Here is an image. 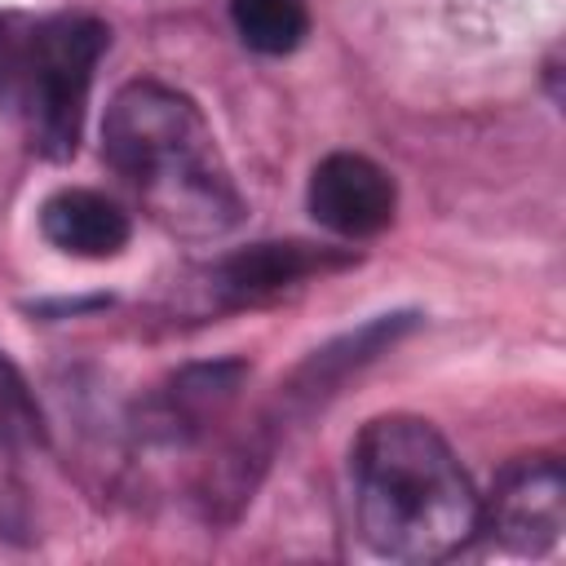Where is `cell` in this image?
<instances>
[{"instance_id":"6da1fadb","label":"cell","mask_w":566,"mask_h":566,"mask_svg":"<svg viewBox=\"0 0 566 566\" xmlns=\"http://www.w3.org/2000/svg\"><path fill=\"white\" fill-rule=\"evenodd\" d=\"M102 159L150 221L177 239H221L243 221L239 186L203 111L159 80L124 84L102 115Z\"/></svg>"},{"instance_id":"7a4b0ae2","label":"cell","mask_w":566,"mask_h":566,"mask_svg":"<svg viewBox=\"0 0 566 566\" xmlns=\"http://www.w3.org/2000/svg\"><path fill=\"white\" fill-rule=\"evenodd\" d=\"M354 517L389 562H447L478 535V491L420 416H376L349 447Z\"/></svg>"},{"instance_id":"3957f363","label":"cell","mask_w":566,"mask_h":566,"mask_svg":"<svg viewBox=\"0 0 566 566\" xmlns=\"http://www.w3.org/2000/svg\"><path fill=\"white\" fill-rule=\"evenodd\" d=\"M106 44L111 31L88 13H53L35 22L0 13V106L22 115L35 155H75Z\"/></svg>"},{"instance_id":"277c9868","label":"cell","mask_w":566,"mask_h":566,"mask_svg":"<svg viewBox=\"0 0 566 566\" xmlns=\"http://www.w3.org/2000/svg\"><path fill=\"white\" fill-rule=\"evenodd\" d=\"M478 531H491L509 553L539 557L566 531V473L557 455H517L478 500Z\"/></svg>"},{"instance_id":"5b68a950","label":"cell","mask_w":566,"mask_h":566,"mask_svg":"<svg viewBox=\"0 0 566 566\" xmlns=\"http://www.w3.org/2000/svg\"><path fill=\"white\" fill-rule=\"evenodd\" d=\"M354 265L349 248L305 243V239H279V243H248L203 270V292L217 310H248L270 305L310 279H323L332 270Z\"/></svg>"},{"instance_id":"8992f818","label":"cell","mask_w":566,"mask_h":566,"mask_svg":"<svg viewBox=\"0 0 566 566\" xmlns=\"http://www.w3.org/2000/svg\"><path fill=\"white\" fill-rule=\"evenodd\" d=\"M305 203L323 230H332L340 239H371V234L389 230V221L398 212V186L376 159L336 150L314 164Z\"/></svg>"},{"instance_id":"52a82bcc","label":"cell","mask_w":566,"mask_h":566,"mask_svg":"<svg viewBox=\"0 0 566 566\" xmlns=\"http://www.w3.org/2000/svg\"><path fill=\"white\" fill-rule=\"evenodd\" d=\"M248 367L243 363H195L186 371H177L142 411V433L177 442L199 433L208 420L221 416V407L234 398V389L243 385Z\"/></svg>"},{"instance_id":"ba28073f","label":"cell","mask_w":566,"mask_h":566,"mask_svg":"<svg viewBox=\"0 0 566 566\" xmlns=\"http://www.w3.org/2000/svg\"><path fill=\"white\" fill-rule=\"evenodd\" d=\"M40 234L71 256L106 261L128 243L133 226L115 199L84 190V186H66L40 203Z\"/></svg>"},{"instance_id":"9c48e42d","label":"cell","mask_w":566,"mask_h":566,"mask_svg":"<svg viewBox=\"0 0 566 566\" xmlns=\"http://www.w3.org/2000/svg\"><path fill=\"white\" fill-rule=\"evenodd\" d=\"M230 22L252 53L283 57L310 35L305 0H230Z\"/></svg>"},{"instance_id":"30bf717a","label":"cell","mask_w":566,"mask_h":566,"mask_svg":"<svg viewBox=\"0 0 566 566\" xmlns=\"http://www.w3.org/2000/svg\"><path fill=\"white\" fill-rule=\"evenodd\" d=\"M40 438H44V416H40L27 380L18 376V367L0 354V447L40 442Z\"/></svg>"}]
</instances>
